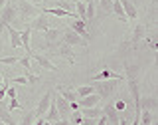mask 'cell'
I'll return each instance as SVG.
<instances>
[{
  "instance_id": "16",
  "label": "cell",
  "mask_w": 158,
  "mask_h": 125,
  "mask_svg": "<svg viewBox=\"0 0 158 125\" xmlns=\"http://www.w3.org/2000/svg\"><path fill=\"white\" fill-rule=\"evenodd\" d=\"M0 121H2L4 125H18L12 119V115H10V109L6 107V103H4V101H0Z\"/></svg>"
},
{
  "instance_id": "21",
  "label": "cell",
  "mask_w": 158,
  "mask_h": 125,
  "mask_svg": "<svg viewBox=\"0 0 158 125\" xmlns=\"http://www.w3.org/2000/svg\"><path fill=\"white\" fill-rule=\"evenodd\" d=\"M57 89H59V96H61L63 99H65V101H69V103L77 101V93H75V89H69V87H61V86H59Z\"/></svg>"
},
{
  "instance_id": "46",
  "label": "cell",
  "mask_w": 158,
  "mask_h": 125,
  "mask_svg": "<svg viewBox=\"0 0 158 125\" xmlns=\"http://www.w3.org/2000/svg\"><path fill=\"white\" fill-rule=\"evenodd\" d=\"M150 125H158V121H152V123H150Z\"/></svg>"
},
{
  "instance_id": "40",
  "label": "cell",
  "mask_w": 158,
  "mask_h": 125,
  "mask_svg": "<svg viewBox=\"0 0 158 125\" xmlns=\"http://www.w3.org/2000/svg\"><path fill=\"white\" fill-rule=\"evenodd\" d=\"M117 125H128V119H127V115H121L118 117V123Z\"/></svg>"
},
{
  "instance_id": "35",
  "label": "cell",
  "mask_w": 158,
  "mask_h": 125,
  "mask_svg": "<svg viewBox=\"0 0 158 125\" xmlns=\"http://www.w3.org/2000/svg\"><path fill=\"white\" fill-rule=\"evenodd\" d=\"M20 107H22V105L18 103V99H16V97H14V99H10V105H8V109H12V111H14V109H20Z\"/></svg>"
},
{
  "instance_id": "42",
  "label": "cell",
  "mask_w": 158,
  "mask_h": 125,
  "mask_svg": "<svg viewBox=\"0 0 158 125\" xmlns=\"http://www.w3.org/2000/svg\"><path fill=\"white\" fill-rule=\"evenodd\" d=\"M53 125H69V121H67V119H59V121H56Z\"/></svg>"
},
{
  "instance_id": "43",
  "label": "cell",
  "mask_w": 158,
  "mask_h": 125,
  "mask_svg": "<svg viewBox=\"0 0 158 125\" xmlns=\"http://www.w3.org/2000/svg\"><path fill=\"white\" fill-rule=\"evenodd\" d=\"M6 2H8V0H0V10L4 8V4H6Z\"/></svg>"
},
{
  "instance_id": "47",
  "label": "cell",
  "mask_w": 158,
  "mask_h": 125,
  "mask_svg": "<svg viewBox=\"0 0 158 125\" xmlns=\"http://www.w3.org/2000/svg\"><path fill=\"white\" fill-rule=\"evenodd\" d=\"M67 2H75V0H67Z\"/></svg>"
},
{
  "instance_id": "1",
  "label": "cell",
  "mask_w": 158,
  "mask_h": 125,
  "mask_svg": "<svg viewBox=\"0 0 158 125\" xmlns=\"http://www.w3.org/2000/svg\"><path fill=\"white\" fill-rule=\"evenodd\" d=\"M118 86L117 79H105V82H93V89L101 99H109L115 93V89Z\"/></svg>"
},
{
  "instance_id": "39",
  "label": "cell",
  "mask_w": 158,
  "mask_h": 125,
  "mask_svg": "<svg viewBox=\"0 0 158 125\" xmlns=\"http://www.w3.org/2000/svg\"><path fill=\"white\" fill-rule=\"evenodd\" d=\"M115 109H117V111H118V109H127V103L125 101H117L115 103Z\"/></svg>"
},
{
  "instance_id": "41",
  "label": "cell",
  "mask_w": 158,
  "mask_h": 125,
  "mask_svg": "<svg viewBox=\"0 0 158 125\" xmlns=\"http://www.w3.org/2000/svg\"><path fill=\"white\" fill-rule=\"evenodd\" d=\"M26 2L34 4V6H42V2H44V0H26Z\"/></svg>"
},
{
  "instance_id": "3",
  "label": "cell",
  "mask_w": 158,
  "mask_h": 125,
  "mask_svg": "<svg viewBox=\"0 0 158 125\" xmlns=\"http://www.w3.org/2000/svg\"><path fill=\"white\" fill-rule=\"evenodd\" d=\"M61 42L63 44H67V46H87V42L83 38H79L75 32H73V30H63V34H61Z\"/></svg>"
},
{
  "instance_id": "13",
  "label": "cell",
  "mask_w": 158,
  "mask_h": 125,
  "mask_svg": "<svg viewBox=\"0 0 158 125\" xmlns=\"http://www.w3.org/2000/svg\"><path fill=\"white\" fill-rule=\"evenodd\" d=\"M118 2H121V6H123V12H125L127 20H135L138 16V10H136V6L131 2V0H118Z\"/></svg>"
},
{
  "instance_id": "23",
  "label": "cell",
  "mask_w": 158,
  "mask_h": 125,
  "mask_svg": "<svg viewBox=\"0 0 158 125\" xmlns=\"http://www.w3.org/2000/svg\"><path fill=\"white\" fill-rule=\"evenodd\" d=\"M111 12L115 14V16H117L118 20H121V22H127V16H125V12H123V6H121V2H118V0H113Z\"/></svg>"
},
{
  "instance_id": "30",
  "label": "cell",
  "mask_w": 158,
  "mask_h": 125,
  "mask_svg": "<svg viewBox=\"0 0 158 125\" xmlns=\"http://www.w3.org/2000/svg\"><path fill=\"white\" fill-rule=\"evenodd\" d=\"M34 121H36V113L30 111V113H26V115L22 117V121H20L18 125H34Z\"/></svg>"
},
{
  "instance_id": "29",
  "label": "cell",
  "mask_w": 158,
  "mask_h": 125,
  "mask_svg": "<svg viewBox=\"0 0 158 125\" xmlns=\"http://www.w3.org/2000/svg\"><path fill=\"white\" fill-rule=\"evenodd\" d=\"M18 64L24 68V72H32V58H30L28 54H26V56H22V58H20V60H18Z\"/></svg>"
},
{
  "instance_id": "2",
  "label": "cell",
  "mask_w": 158,
  "mask_h": 125,
  "mask_svg": "<svg viewBox=\"0 0 158 125\" xmlns=\"http://www.w3.org/2000/svg\"><path fill=\"white\" fill-rule=\"evenodd\" d=\"M16 6H14L12 2H6L4 4V8L0 10V32H2L6 26H10V22L14 20V16H16Z\"/></svg>"
},
{
  "instance_id": "36",
  "label": "cell",
  "mask_w": 158,
  "mask_h": 125,
  "mask_svg": "<svg viewBox=\"0 0 158 125\" xmlns=\"http://www.w3.org/2000/svg\"><path fill=\"white\" fill-rule=\"evenodd\" d=\"M6 87H8V83H2V86H0V101L4 99V96H6Z\"/></svg>"
},
{
  "instance_id": "31",
  "label": "cell",
  "mask_w": 158,
  "mask_h": 125,
  "mask_svg": "<svg viewBox=\"0 0 158 125\" xmlns=\"http://www.w3.org/2000/svg\"><path fill=\"white\" fill-rule=\"evenodd\" d=\"M20 56H6V58H0V64H6V66H14V64H18Z\"/></svg>"
},
{
  "instance_id": "4",
  "label": "cell",
  "mask_w": 158,
  "mask_h": 125,
  "mask_svg": "<svg viewBox=\"0 0 158 125\" xmlns=\"http://www.w3.org/2000/svg\"><path fill=\"white\" fill-rule=\"evenodd\" d=\"M61 30L59 28H48L46 32H44V40H46V46L48 48H52V46H56L57 42H61Z\"/></svg>"
},
{
  "instance_id": "22",
  "label": "cell",
  "mask_w": 158,
  "mask_h": 125,
  "mask_svg": "<svg viewBox=\"0 0 158 125\" xmlns=\"http://www.w3.org/2000/svg\"><path fill=\"white\" fill-rule=\"evenodd\" d=\"M8 34H10V44H12V48H20L22 46V42H20V32L14 26H6Z\"/></svg>"
},
{
  "instance_id": "25",
  "label": "cell",
  "mask_w": 158,
  "mask_h": 125,
  "mask_svg": "<svg viewBox=\"0 0 158 125\" xmlns=\"http://www.w3.org/2000/svg\"><path fill=\"white\" fill-rule=\"evenodd\" d=\"M75 14L77 18L81 20V22L87 24V16H85V2H81V0H75Z\"/></svg>"
},
{
  "instance_id": "27",
  "label": "cell",
  "mask_w": 158,
  "mask_h": 125,
  "mask_svg": "<svg viewBox=\"0 0 158 125\" xmlns=\"http://www.w3.org/2000/svg\"><path fill=\"white\" fill-rule=\"evenodd\" d=\"M67 121H69V125H81V121H83V115L79 113V109H77V111H71V113H69Z\"/></svg>"
},
{
  "instance_id": "9",
  "label": "cell",
  "mask_w": 158,
  "mask_h": 125,
  "mask_svg": "<svg viewBox=\"0 0 158 125\" xmlns=\"http://www.w3.org/2000/svg\"><path fill=\"white\" fill-rule=\"evenodd\" d=\"M49 103H52V92H46L42 96V99H40V103H38V107H36V117H44L46 115V111H48V107H49Z\"/></svg>"
},
{
  "instance_id": "17",
  "label": "cell",
  "mask_w": 158,
  "mask_h": 125,
  "mask_svg": "<svg viewBox=\"0 0 158 125\" xmlns=\"http://www.w3.org/2000/svg\"><path fill=\"white\" fill-rule=\"evenodd\" d=\"M138 107H140V111H142V109H146V111H152V113H154L156 107H158V103H156L154 97H140Z\"/></svg>"
},
{
  "instance_id": "10",
  "label": "cell",
  "mask_w": 158,
  "mask_h": 125,
  "mask_svg": "<svg viewBox=\"0 0 158 125\" xmlns=\"http://www.w3.org/2000/svg\"><path fill=\"white\" fill-rule=\"evenodd\" d=\"M30 58H34L36 62L40 64V68H44V69H49V72H57V66L52 62L48 56H44V54H32Z\"/></svg>"
},
{
  "instance_id": "37",
  "label": "cell",
  "mask_w": 158,
  "mask_h": 125,
  "mask_svg": "<svg viewBox=\"0 0 158 125\" xmlns=\"http://www.w3.org/2000/svg\"><path fill=\"white\" fill-rule=\"evenodd\" d=\"M6 93H8V96H10V99H14V97H16V89H14V87H6Z\"/></svg>"
},
{
  "instance_id": "44",
  "label": "cell",
  "mask_w": 158,
  "mask_h": 125,
  "mask_svg": "<svg viewBox=\"0 0 158 125\" xmlns=\"http://www.w3.org/2000/svg\"><path fill=\"white\" fill-rule=\"evenodd\" d=\"M2 83H4V78H2V76H0V86H2Z\"/></svg>"
},
{
  "instance_id": "7",
  "label": "cell",
  "mask_w": 158,
  "mask_h": 125,
  "mask_svg": "<svg viewBox=\"0 0 158 125\" xmlns=\"http://www.w3.org/2000/svg\"><path fill=\"white\" fill-rule=\"evenodd\" d=\"M28 28H30V30H40V32H46V30L49 28V20H48L46 14L40 12L36 18H32V24H30Z\"/></svg>"
},
{
  "instance_id": "12",
  "label": "cell",
  "mask_w": 158,
  "mask_h": 125,
  "mask_svg": "<svg viewBox=\"0 0 158 125\" xmlns=\"http://www.w3.org/2000/svg\"><path fill=\"white\" fill-rule=\"evenodd\" d=\"M53 103H56V107H57L59 117H61V119H67L69 113H71V109H69V101H65L61 96H57L56 99H53Z\"/></svg>"
},
{
  "instance_id": "45",
  "label": "cell",
  "mask_w": 158,
  "mask_h": 125,
  "mask_svg": "<svg viewBox=\"0 0 158 125\" xmlns=\"http://www.w3.org/2000/svg\"><path fill=\"white\" fill-rule=\"evenodd\" d=\"M44 125H53V123H49V121H44Z\"/></svg>"
},
{
  "instance_id": "24",
  "label": "cell",
  "mask_w": 158,
  "mask_h": 125,
  "mask_svg": "<svg viewBox=\"0 0 158 125\" xmlns=\"http://www.w3.org/2000/svg\"><path fill=\"white\" fill-rule=\"evenodd\" d=\"M59 54H61L63 58H67L69 62H75V58H73V50H71V46H67V44H63V42H59Z\"/></svg>"
},
{
  "instance_id": "8",
  "label": "cell",
  "mask_w": 158,
  "mask_h": 125,
  "mask_svg": "<svg viewBox=\"0 0 158 125\" xmlns=\"http://www.w3.org/2000/svg\"><path fill=\"white\" fill-rule=\"evenodd\" d=\"M69 30H73V32H75L79 38H83L85 42H89V40H91V36H89V32H87V24L81 22V20H73L71 26H69Z\"/></svg>"
},
{
  "instance_id": "18",
  "label": "cell",
  "mask_w": 158,
  "mask_h": 125,
  "mask_svg": "<svg viewBox=\"0 0 158 125\" xmlns=\"http://www.w3.org/2000/svg\"><path fill=\"white\" fill-rule=\"evenodd\" d=\"M79 113L87 119H99L103 115V109L101 107H83V109H79Z\"/></svg>"
},
{
  "instance_id": "5",
  "label": "cell",
  "mask_w": 158,
  "mask_h": 125,
  "mask_svg": "<svg viewBox=\"0 0 158 125\" xmlns=\"http://www.w3.org/2000/svg\"><path fill=\"white\" fill-rule=\"evenodd\" d=\"M16 10H20V14H22L24 18H36L40 14V8L34 6V4H30V2H26V0H22V2L16 6Z\"/></svg>"
},
{
  "instance_id": "11",
  "label": "cell",
  "mask_w": 158,
  "mask_h": 125,
  "mask_svg": "<svg viewBox=\"0 0 158 125\" xmlns=\"http://www.w3.org/2000/svg\"><path fill=\"white\" fill-rule=\"evenodd\" d=\"M99 103H101V97H99L97 93H91V96H85V97L77 99L79 109H83V107H99Z\"/></svg>"
},
{
  "instance_id": "28",
  "label": "cell",
  "mask_w": 158,
  "mask_h": 125,
  "mask_svg": "<svg viewBox=\"0 0 158 125\" xmlns=\"http://www.w3.org/2000/svg\"><path fill=\"white\" fill-rule=\"evenodd\" d=\"M154 121V115H152V111H146V109H142L140 111V123L142 125H150Z\"/></svg>"
},
{
  "instance_id": "15",
  "label": "cell",
  "mask_w": 158,
  "mask_h": 125,
  "mask_svg": "<svg viewBox=\"0 0 158 125\" xmlns=\"http://www.w3.org/2000/svg\"><path fill=\"white\" fill-rule=\"evenodd\" d=\"M144 34H146V26L144 24H136L135 30H132V34H131V46H136V44L144 38Z\"/></svg>"
},
{
  "instance_id": "38",
  "label": "cell",
  "mask_w": 158,
  "mask_h": 125,
  "mask_svg": "<svg viewBox=\"0 0 158 125\" xmlns=\"http://www.w3.org/2000/svg\"><path fill=\"white\" fill-rule=\"evenodd\" d=\"M97 123V119H87V117H83V121H81V125H95Z\"/></svg>"
},
{
  "instance_id": "34",
  "label": "cell",
  "mask_w": 158,
  "mask_h": 125,
  "mask_svg": "<svg viewBox=\"0 0 158 125\" xmlns=\"http://www.w3.org/2000/svg\"><path fill=\"white\" fill-rule=\"evenodd\" d=\"M12 83H22V86H28V79L24 78V76H18V78L12 79Z\"/></svg>"
},
{
  "instance_id": "20",
  "label": "cell",
  "mask_w": 158,
  "mask_h": 125,
  "mask_svg": "<svg viewBox=\"0 0 158 125\" xmlns=\"http://www.w3.org/2000/svg\"><path fill=\"white\" fill-rule=\"evenodd\" d=\"M46 121H49V123H56V121H59V113H57V107H56V103H53V99H52V103H49V107H48V111H46Z\"/></svg>"
},
{
  "instance_id": "32",
  "label": "cell",
  "mask_w": 158,
  "mask_h": 125,
  "mask_svg": "<svg viewBox=\"0 0 158 125\" xmlns=\"http://www.w3.org/2000/svg\"><path fill=\"white\" fill-rule=\"evenodd\" d=\"M99 4H101V8L105 10V12H111V6H113V0H99Z\"/></svg>"
},
{
  "instance_id": "14",
  "label": "cell",
  "mask_w": 158,
  "mask_h": 125,
  "mask_svg": "<svg viewBox=\"0 0 158 125\" xmlns=\"http://www.w3.org/2000/svg\"><path fill=\"white\" fill-rule=\"evenodd\" d=\"M103 115L107 117V123H113V125H117L118 123V111L115 109V105L113 103H109V105H105V109H103Z\"/></svg>"
},
{
  "instance_id": "6",
  "label": "cell",
  "mask_w": 158,
  "mask_h": 125,
  "mask_svg": "<svg viewBox=\"0 0 158 125\" xmlns=\"http://www.w3.org/2000/svg\"><path fill=\"white\" fill-rule=\"evenodd\" d=\"M105 79H117V82H123V79H125V76H121V74L113 72V69H109V68L101 69L97 76H93V82H105Z\"/></svg>"
},
{
  "instance_id": "19",
  "label": "cell",
  "mask_w": 158,
  "mask_h": 125,
  "mask_svg": "<svg viewBox=\"0 0 158 125\" xmlns=\"http://www.w3.org/2000/svg\"><path fill=\"white\" fill-rule=\"evenodd\" d=\"M30 34H32V30L30 28H26V30H22L20 32V42H22V46H24V50H26V54L28 56H32V48H30Z\"/></svg>"
},
{
  "instance_id": "33",
  "label": "cell",
  "mask_w": 158,
  "mask_h": 125,
  "mask_svg": "<svg viewBox=\"0 0 158 125\" xmlns=\"http://www.w3.org/2000/svg\"><path fill=\"white\" fill-rule=\"evenodd\" d=\"M24 78H26V79H28V83H32V86L40 82V78H38V76H34L32 72H26V76H24Z\"/></svg>"
},
{
  "instance_id": "48",
  "label": "cell",
  "mask_w": 158,
  "mask_h": 125,
  "mask_svg": "<svg viewBox=\"0 0 158 125\" xmlns=\"http://www.w3.org/2000/svg\"><path fill=\"white\" fill-rule=\"evenodd\" d=\"M81 2H87V0H81Z\"/></svg>"
},
{
  "instance_id": "26",
  "label": "cell",
  "mask_w": 158,
  "mask_h": 125,
  "mask_svg": "<svg viewBox=\"0 0 158 125\" xmlns=\"http://www.w3.org/2000/svg\"><path fill=\"white\" fill-rule=\"evenodd\" d=\"M75 93H77V99H81V97H85V96L95 93V89H93V86H81V87L75 89Z\"/></svg>"
}]
</instances>
